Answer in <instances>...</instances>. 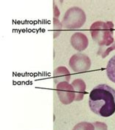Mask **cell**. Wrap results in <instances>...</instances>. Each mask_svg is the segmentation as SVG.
Here are the masks:
<instances>
[{"mask_svg": "<svg viewBox=\"0 0 115 130\" xmlns=\"http://www.w3.org/2000/svg\"><path fill=\"white\" fill-rule=\"evenodd\" d=\"M90 110L97 116L107 118L115 112V89L100 84L91 91L89 96Z\"/></svg>", "mask_w": 115, "mask_h": 130, "instance_id": "6da1fadb", "label": "cell"}, {"mask_svg": "<svg viewBox=\"0 0 115 130\" xmlns=\"http://www.w3.org/2000/svg\"><path fill=\"white\" fill-rule=\"evenodd\" d=\"M90 32L92 39L100 46H109L114 42L111 22H95L90 27Z\"/></svg>", "mask_w": 115, "mask_h": 130, "instance_id": "7a4b0ae2", "label": "cell"}, {"mask_svg": "<svg viewBox=\"0 0 115 130\" xmlns=\"http://www.w3.org/2000/svg\"><path fill=\"white\" fill-rule=\"evenodd\" d=\"M86 21V15L83 10L78 7H73L65 12L62 25L68 29H76L81 28Z\"/></svg>", "mask_w": 115, "mask_h": 130, "instance_id": "3957f363", "label": "cell"}, {"mask_svg": "<svg viewBox=\"0 0 115 130\" xmlns=\"http://www.w3.org/2000/svg\"><path fill=\"white\" fill-rule=\"evenodd\" d=\"M69 66L76 72H84L90 68V59L84 53H76L70 59Z\"/></svg>", "mask_w": 115, "mask_h": 130, "instance_id": "277c9868", "label": "cell"}, {"mask_svg": "<svg viewBox=\"0 0 115 130\" xmlns=\"http://www.w3.org/2000/svg\"><path fill=\"white\" fill-rule=\"evenodd\" d=\"M56 91L61 102L64 104H69L75 99V92L73 86L68 82H61L56 86Z\"/></svg>", "mask_w": 115, "mask_h": 130, "instance_id": "5b68a950", "label": "cell"}, {"mask_svg": "<svg viewBox=\"0 0 115 130\" xmlns=\"http://www.w3.org/2000/svg\"><path fill=\"white\" fill-rule=\"evenodd\" d=\"M70 43L73 48L78 51H83L88 46L89 40L84 34L81 32H76L70 38Z\"/></svg>", "mask_w": 115, "mask_h": 130, "instance_id": "8992f818", "label": "cell"}, {"mask_svg": "<svg viewBox=\"0 0 115 130\" xmlns=\"http://www.w3.org/2000/svg\"><path fill=\"white\" fill-rule=\"evenodd\" d=\"M75 92V100L76 101L82 99L86 90V83L81 79H76L71 83Z\"/></svg>", "mask_w": 115, "mask_h": 130, "instance_id": "52a82bcc", "label": "cell"}, {"mask_svg": "<svg viewBox=\"0 0 115 130\" xmlns=\"http://www.w3.org/2000/svg\"><path fill=\"white\" fill-rule=\"evenodd\" d=\"M54 80L56 83H61V82H68L70 78V75L68 70L65 67H60L56 68L54 70Z\"/></svg>", "mask_w": 115, "mask_h": 130, "instance_id": "ba28073f", "label": "cell"}, {"mask_svg": "<svg viewBox=\"0 0 115 130\" xmlns=\"http://www.w3.org/2000/svg\"><path fill=\"white\" fill-rule=\"evenodd\" d=\"M106 74L109 80L115 83V56L110 59L107 64Z\"/></svg>", "mask_w": 115, "mask_h": 130, "instance_id": "9c48e42d", "label": "cell"}, {"mask_svg": "<svg viewBox=\"0 0 115 130\" xmlns=\"http://www.w3.org/2000/svg\"><path fill=\"white\" fill-rule=\"evenodd\" d=\"M73 130H95V128L92 124L83 121L76 124L73 127Z\"/></svg>", "mask_w": 115, "mask_h": 130, "instance_id": "30bf717a", "label": "cell"}, {"mask_svg": "<svg viewBox=\"0 0 115 130\" xmlns=\"http://www.w3.org/2000/svg\"><path fill=\"white\" fill-rule=\"evenodd\" d=\"M94 125L96 126L97 130H107V127L105 125V124L101 123V122H95L94 123Z\"/></svg>", "mask_w": 115, "mask_h": 130, "instance_id": "8fae6325", "label": "cell"}]
</instances>
